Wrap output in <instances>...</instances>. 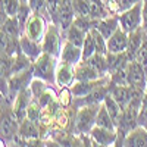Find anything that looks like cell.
Wrapping results in <instances>:
<instances>
[{
	"label": "cell",
	"mask_w": 147,
	"mask_h": 147,
	"mask_svg": "<svg viewBox=\"0 0 147 147\" xmlns=\"http://www.w3.org/2000/svg\"><path fill=\"white\" fill-rule=\"evenodd\" d=\"M99 106L100 105H84L75 116V131L81 136L87 134L91 131V128L96 125V116L99 112Z\"/></svg>",
	"instance_id": "obj_1"
},
{
	"label": "cell",
	"mask_w": 147,
	"mask_h": 147,
	"mask_svg": "<svg viewBox=\"0 0 147 147\" xmlns=\"http://www.w3.org/2000/svg\"><path fill=\"white\" fill-rule=\"evenodd\" d=\"M34 77H38L49 82H56V71H55V56L43 52L32 62Z\"/></svg>",
	"instance_id": "obj_2"
},
{
	"label": "cell",
	"mask_w": 147,
	"mask_h": 147,
	"mask_svg": "<svg viewBox=\"0 0 147 147\" xmlns=\"http://www.w3.org/2000/svg\"><path fill=\"white\" fill-rule=\"evenodd\" d=\"M143 24V0L119 15V25L125 32H132Z\"/></svg>",
	"instance_id": "obj_3"
},
{
	"label": "cell",
	"mask_w": 147,
	"mask_h": 147,
	"mask_svg": "<svg viewBox=\"0 0 147 147\" xmlns=\"http://www.w3.org/2000/svg\"><path fill=\"white\" fill-rule=\"evenodd\" d=\"M19 119L12 109H5L2 112V141H13L19 129Z\"/></svg>",
	"instance_id": "obj_4"
},
{
	"label": "cell",
	"mask_w": 147,
	"mask_h": 147,
	"mask_svg": "<svg viewBox=\"0 0 147 147\" xmlns=\"http://www.w3.org/2000/svg\"><path fill=\"white\" fill-rule=\"evenodd\" d=\"M146 78H147L146 68L137 59L129 60V63H128V82H129V85L146 91L147 90V80Z\"/></svg>",
	"instance_id": "obj_5"
},
{
	"label": "cell",
	"mask_w": 147,
	"mask_h": 147,
	"mask_svg": "<svg viewBox=\"0 0 147 147\" xmlns=\"http://www.w3.org/2000/svg\"><path fill=\"white\" fill-rule=\"evenodd\" d=\"M59 25L56 24H50L46 30L44 38L41 41L43 44V52L50 53L52 56L57 57L60 56V34H59Z\"/></svg>",
	"instance_id": "obj_6"
},
{
	"label": "cell",
	"mask_w": 147,
	"mask_h": 147,
	"mask_svg": "<svg viewBox=\"0 0 147 147\" xmlns=\"http://www.w3.org/2000/svg\"><path fill=\"white\" fill-rule=\"evenodd\" d=\"M44 30H46L44 18H43L40 13H32L31 18L28 19L27 25H25V30H24L22 34H27L30 38L41 43L43 38H44V34H46Z\"/></svg>",
	"instance_id": "obj_7"
},
{
	"label": "cell",
	"mask_w": 147,
	"mask_h": 147,
	"mask_svg": "<svg viewBox=\"0 0 147 147\" xmlns=\"http://www.w3.org/2000/svg\"><path fill=\"white\" fill-rule=\"evenodd\" d=\"M88 134H90L93 143H96L97 146H115L118 140V131L107 129L99 125H94Z\"/></svg>",
	"instance_id": "obj_8"
},
{
	"label": "cell",
	"mask_w": 147,
	"mask_h": 147,
	"mask_svg": "<svg viewBox=\"0 0 147 147\" xmlns=\"http://www.w3.org/2000/svg\"><path fill=\"white\" fill-rule=\"evenodd\" d=\"M31 96H32V94H31V90H30V88H28V90L24 88V90H21V91L18 93L15 102L12 103V110H13L15 115L18 116L19 122H22V121L27 119L28 105H30V102L32 100Z\"/></svg>",
	"instance_id": "obj_9"
},
{
	"label": "cell",
	"mask_w": 147,
	"mask_h": 147,
	"mask_svg": "<svg viewBox=\"0 0 147 147\" xmlns=\"http://www.w3.org/2000/svg\"><path fill=\"white\" fill-rule=\"evenodd\" d=\"M128 46V32L121 27L107 38V50L109 53H124Z\"/></svg>",
	"instance_id": "obj_10"
},
{
	"label": "cell",
	"mask_w": 147,
	"mask_h": 147,
	"mask_svg": "<svg viewBox=\"0 0 147 147\" xmlns=\"http://www.w3.org/2000/svg\"><path fill=\"white\" fill-rule=\"evenodd\" d=\"M80 59H82V49L66 40L60 52V62L75 66L77 63H80Z\"/></svg>",
	"instance_id": "obj_11"
},
{
	"label": "cell",
	"mask_w": 147,
	"mask_h": 147,
	"mask_svg": "<svg viewBox=\"0 0 147 147\" xmlns=\"http://www.w3.org/2000/svg\"><path fill=\"white\" fill-rule=\"evenodd\" d=\"M146 28L144 27H140L137 28L136 31H132L128 34V46H127V53L129 56V60H134L137 57V53L140 50V47L143 44V40H144V35H146Z\"/></svg>",
	"instance_id": "obj_12"
},
{
	"label": "cell",
	"mask_w": 147,
	"mask_h": 147,
	"mask_svg": "<svg viewBox=\"0 0 147 147\" xmlns=\"http://www.w3.org/2000/svg\"><path fill=\"white\" fill-rule=\"evenodd\" d=\"M124 146L129 147H147V128L137 125L131 129L124 140Z\"/></svg>",
	"instance_id": "obj_13"
},
{
	"label": "cell",
	"mask_w": 147,
	"mask_h": 147,
	"mask_svg": "<svg viewBox=\"0 0 147 147\" xmlns=\"http://www.w3.org/2000/svg\"><path fill=\"white\" fill-rule=\"evenodd\" d=\"M110 94L113 96V99L122 106V109L125 110V107L129 105L132 99V88L131 85H121V84H112L110 82Z\"/></svg>",
	"instance_id": "obj_14"
},
{
	"label": "cell",
	"mask_w": 147,
	"mask_h": 147,
	"mask_svg": "<svg viewBox=\"0 0 147 147\" xmlns=\"http://www.w3.org/2000/svg\"><path fill=\"white\" fill-rule=\"evenodd\" d=\"M19 46H21V50L25 53L28 57L32 59V62L43 53V44H40L38 41H35L27 34H22L19 37Z\"/></svg>",
	"instance_id": "obj_15"
},
{
	"label": "cell",
	"mask_w": 147,
	"mask_h": 147,
	"mask_svg": "<svg viewBox=\"0 0 147 147\" xmlns=\"http://www.w3.org/2000/svg\"><path fill=\"white\" fill-rule=\"evenodd\" d=\"M75 80V69L72 65L60 62V65L56 69V84L60 88L72 85V81Z\"/></svg>",
	"instance_id": "obj_16"
},
{
	"label": "cell",
	"mask_w": 147,
	"mask_h": 147,
	"mask_svg": "<svg viewBox=\"0 0 147 147\" xmlns=\"http://www.w3.org/2000/svg\"><path fill=\"white\" fill-rule=\"evenodd\" d=\"M74 69H75V80L77 81H94V80H99V78L105 77L100 72L93 69L85 60L77 63Z\"/></svg>",
	"instance_id": "obj_17"
},
{
	"label": "cell",
	"mask_w": 147,
	"mask_h": 147,
	"mask_svg": "<svg viewBox=\"0 0 147 147\" xmlns=\"http://www.w3.org/2000/svg\"><path fill=\"white\" fill-rule=\"evenodd\" d=\"M97 30H99L103 35H105V38L107 40L110 35H112L121 25H119V16H106L103 19H97L94 21V25Z\"/></svg>",
	"instance_id": "obj_18"
},
{
	"label": "cell",
	"mask_w": 147,
	"mask_h": 147,
	"mask_svg": "<svg viewBox=\"0 0 147 147\" xmlns=\"http://www.w3.org/2000/svg\"><path fill=\"white\" fill-rule=\"evenodd\" d=\"M103 103L106 105V107H107V110H109V113H110V116H112V119H113V122H115V125H116V128H118L119 122H121V119H122V115H124V109H122V106L113 99V96L110 94V93L105 97Z\"/></svg>",
	"instance_id": "obj_19"
},
{
	"label": "cell",
	"mask_w": 147,
	"mask_h": 147,
	"mask_svg": "<svg viewBox=\"0 0 147 147\" xmlns=\"http://www.w3.org/2000/svg\"><path fill=\"white\" fill-rule=\"evenodd\" d=\"M96 125L116 131V125H115V122H113L112 116H110L109 110H107V107H106V105L103 102L99 106V112H97V116H96Z\"/></svg>",
	"instance_id": "obj_20"
},
{
	"label": "cell",
	"mask_w": 147,
	"mask_h": 147,
	"mask_svg": "<svg viewBox=\"0 0 147 147\" xmlns=\"http://www.w3.org/2000/svg\"><path fill=\"white\" fill-rule=\"evenodd\" d=\"M65 32H66V40L68 41H71L75 46L82 49V44H84V40H85V34H87V32H84L81 28H78L75 24H72V25Z\"/></svg>",
	"instance_id": "obj_21"
},
{
	"label": "cell",
	"mask_w": 147,
	"mask_h": 147,
	"mask_svg": "<svg viewBox=\"0 0 147 147\" xmlns=\"http://www.w3.org/2000/svg\"><path fill=\"white\" fill-rule=\"evenodd\" d=\"M31 15H32L31 6L27 2H22L21 6H19V9H18V13H16V19H18V24H19L22 32H24V30H25V25H27L28 19L31 18Z\"/></svg>",
	"instance_id": "obj_22"
},
{
	"label": "cell",
	"mask_w": 147,
	"mask_h": 147,
	"mask_svg": "<svg viewBox=\"0 0 147 147\" xmlns=\"http://www.w3.org/2000/svg\"><path fill=\"white\" fill-rule=\"evenodd\" d=\"M41 113H43V107L40 106L38 100L34 99L32 97V100L30 102L28 105V110H27V118L32 122H35V124H38L40 125V121H41Z\"/></svg>",
	"instance_id": "obj_23"
},
{
	"label": "cell",
	"mask_w": 147,
	"mask_h": 147,
	"mask_svg": "<svg viewBox=\"0 0 147 147\" xmlns=\"http://www.w3.org/2000/svg\"><path fill=\"white\" fill-rule=\"evenodd\" d=\"M94 53H97L94 37H93L91 31H87V34H85L84 44H82V60H87V59L91 57Z\"/></svg>",
	"instance_id": "obj_24"
},
{
	"label": "cell",
	"mask_w": 147,
	"mask_h": 147,
	"mask_svg": "<svg viewBox=\"0 0 147 147\" xmlns=\"http://www.w3.org/2000/svg\"><path fill=\"white\" fill-rule=\"evenodd\" d=\"M91 34H93V37H94V41H96V50H97V53H100V55H107L109 53V50H107V40L105 38V35L97 30L96 27H91Z\"/></svg>",
	"instance_id": "obj_25"
},
{
	"label": "cell",
	"mask_w": 147,
	"mask_h": 147,
	"mask_svg": "<svg viewBox=\"0 0 147 147\" xmlns=\"http://www.w3.org/2000/svg\"><path fill=\"white\" fill-rule=\"evenodd\" d=\"M21 3V0H2V12L5 16H16Z\"/></svg>",
	"instance_id": "obj_26"
},
{
	"label": "cell",
	"mask_w": 147,
	"mask_h": 147,
	"mask_svg": "<svg viewBox=\"0 0 147 147\" xmlns=\"http://www.w3.org/2000/svg\"><path fill=\"white\" fill-rule=\"evenodd\" d=\"M60 3H62V0H47V3H46L47 12L50 13V16H52V21H53V24H56V25H59Z\"/></svg>",
	"instance_id": "obj_27"
},
{
	"label": "cell",
	"mask_w": 147,
	"mask_h": 147,
	"mask_svg": "<svg viewBox=\"0 0 147 147\" xmlns=\"http://www.w3.org/2000/svg\"><path fill=\"white\" fill-rule=\"evenodd\" d=\"M46 88H47V85H46L44 80H41V78H38V77H35V78L31 81V84H30L31 94H32L34 99H37V100H38V97L46 91Z\"/></svg>",
	"instance_id": "obj_28"
},
{
	"label": "cell",
	"mask_w": 147,
	"mask_h": 147,
	"mask_svg": "<svg viewBox=\"0 0 147 147\" xmlns=\"http://www.w3.org/2000/svg\"><path fill=\"white\" fill-rule=\"evenodd\" d=\"M72 91L69 87H62V90H60L57 99H59V103L62 105V107H69L72 105Z\"/></svg>",
	"instance_id": "obj_29"
},
{
	"label": "cell",
	"mask_w": 147,
	"mask_h": 147,
	"mask_svg": "<svg viewBox=\"0 0 147 147\" xmlns=\"http://www.w3.org/2000/svg\"><path fill=\"white\" fill-rule=\"evenodd\" d=\"M136 59L138 60V62H140V63L146 68V71H147V32H146V35H144L143 44H141V47H140V50H138Z\"/></svg>",
	"instance_id": "obj_30"
},
{
	"label": "cell",
	"mask_w": 147,
	"mask_h": 147,
	"mask_svg": "<svg viewBox=\"0 0 147 147\" xmlns=\"http://www.w3.org/2000/svg\"><path fill=\"white\" fill-rule=\"evenodd\" d=\"M46 3L47 0H28V5L31 6L34 13H38L40 10H43L46 7Z\"/></svg>",
	"instance_id": "obj_31"
},
{
	"label": "cell",
	"mask_w": 147,
	"mask_h": 147,
	"mask_svg": "<svg viewBox=\"0 0 147 147\" xmlns=\"http://www.w3.org/2000/svg\"><path fill=\"white\" fill-rule=\"evenodd\" d=\"M138 2H141V0H118L121 13H122V12H124V10H128L129 7H132L134 5H137Z\"/></svg>",
	"instance_id": "obj_32"
},
{
	"label": "cell",
	"mask_w": 147,
	"mask_h": 147,
	"mask_svg": "<svg viewBox=\"0 0 147 147\" xmlns=\"http://www.w3.org/2000/svg\"><path fill=\"white\" fill-rule=\"evenodd\" d=\"M143 27L147 31V0H143Z\"/></svg>",
	"instance_id": "obj_33"
},
{
	"label": "cell",
	"mask_w": 147,
	"mask_h": 147,
	"mask_svg": "<svg viewBox=\"0 0 147 147\" xmlns=\"http://www.w3.org/2000/svg\"><path fill=\"white\" fill-rule=\"evenodd\" d=\"M21 2H27V0H21Z\"/></svg>",
	"instance_id": "obj_34"
}]
</instances>
